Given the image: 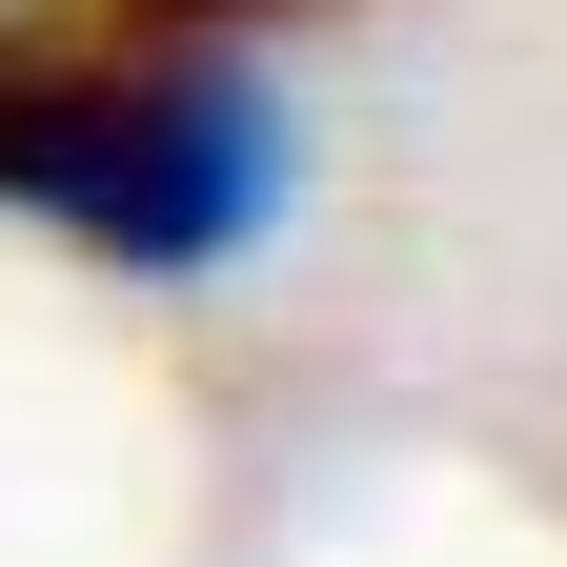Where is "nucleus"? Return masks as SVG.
<instances>
[{"mask_svg": "<svg viewBox=\"0 0 567 567\" xmlns=\"http://www.w3.org/2000/svg\"><path fill=\"white\" fill-rule=\"evenodd\" d=\"M224 21H244V0H122L102 41H224Z\"/></svg>", "mask_w": 567, "mask_h": 567, "instance_id": "obj_2", "label": "nucleus"}, {"mask_svg": "<svg viewBox=\"0 0 567 567\" xmlns=\"http://www.w3.org/2000/svg\"><path fill=\"white\" fill-rule=\"evenodd\" d=\"M0 203H41L61 244H102L142 284H203L264 244L284 122L224 41H82V61H0Z\"/></svg>", "mask_w": 567, "mask_h": 567, "instance_id": "obj_1", "label": "nucleus"}]
</instances>
